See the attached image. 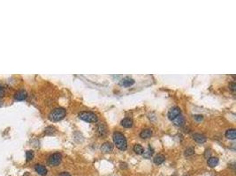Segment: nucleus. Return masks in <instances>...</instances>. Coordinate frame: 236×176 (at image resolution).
<instances>
[{
  "instance_id": "obj_1",
  "label": "nucleus",
  "mask_w": 236,
  "mask_h": 176,
  "mask_svg": "<svg viewBox=\"0 0 236 176\" xmlns=\"http://www.w3.org/2000/svg\"><path fill=\"white\" fill-rule=\"evenodd\" d=\"M112 138L118 149H120V151H126L127 148V142L125 136L121 132L115 131L112 135Z\"/></svg>"
},
{
  "instance_id": "obj_2",
  "label": "nucleus",
  "mask_w": 236,
  "mask_h": 176,
  "mask_svg": "<svg viewBox=\"0 0 236 176\" xmlns=\"http://www.w3.org/2000/svg\"><path fill=\"white\" fill-rule=\"evenodd\" d=\"M66 114V111L63 108H54L49 114V119L52 122H59L62 120Z\"/></svg>"
},
{
  "instance_id": "obj_3",
  "label": "nucleus",
  "mask_w": 236,
  "mask_h": 176,
  "mask_svg": "<svg viewBox=\"0 0 236 176\" xmlns=\"http://www.w3.org/2000/svg\"><path fill=\"white\" fill-rule=\"evenodd\" d=\"M79 117L87 122V123H95L97 122V116L96 114L93 112L90 111H82V112L79 113Z\"/></svg>"
},
{
  "instance_id": "obj_4",
  "label": "nucleus",
  "mask_w": 236,
  "mask_h": 176,
  "mask_svg": "<svg viewBox=\"0 0 236 176\" xmlns=\"http://www.w3.org/2000/svg\"><path fill=\"white\" fill-rule=\"evenodd\" d=\"M62 160V155L59 152H56L51 154L48 159V164L51 166H56L60 164Z\"/></svg>"
},
{
  "instance_id": "obj_5",
  "label": "nucleus",
  "mask_w": 236,
  "mask_h": 176,
  "mask_svg": "<svg viewBox=\"0 0 236 176\" xmlns=\"http://www.w3.org/2000/svg\"><path fill=\"white\" fill-rule=\"evenodd\" d=\"M180 114H181V110L179 107H173L169 111H168V114H167V116L168 118L173 121L174 120L177 116H179Z\"/></svg>"
},
{
  "instance_id": "obj_6",
  "label": "nucleus",
  "mask_w": 236,
  "mask_h": 176,
  "mask_svg": "<svg viewBox=\"0 0 236 176\" xmlns=\"http://www.w3.org/2000/svg\"><path fill=\"white\" fill-rule=\"evenodd\" d=\"M35 170L36 171V173L38 175L42 176H45L48 173L47 168L44 165H41V164H36L35 166Z\"/></svg>"
},
{
  "instance_id": "obj_7",
  "label": "nucleus",
  "mask_w": 236,
  "mask_h": 176,
  "mask_svg": "<svg viewBox=\"0 0 236 176\" xmlns=\"http://www.w3.org/2000/svg\"><path fill=\"white\" fill-rule=\"evenodd\" d=\"M193 139L196 143H198V144H203V143L206 142V140H207L206 137H205L204 135L201 134V133H195V134H193Z\"/></svg>"
},
{
  "instance_id": "obj_8",
  "label": "nucleus",
  "mask_w": 236,
  "mask_h": 176,
  "mask_svg": "<svg viewBox=\"0 0 236 176\" xmlns=\"http://www.w3.org/2000/svg\"><path fill=\"white\" fill-rule=\"evenodd\" d=\"M28 97V94L25 90H19L14 94V99L16 100H24Z\"/></svg>"
},
{
  "instance_id": "obj_9",
  "label": "nucleus",
  "mask_w": 236,
  "mask_h": 176,
  "mask_svg": "<svg viewBox=\"0 0 236 176\" xmlns=\"http://www.w3.org/2000/svg\"><path fill=\"white\" fill-rule=\"evenodd\" d=\"M135 84V80L129 77H126L124 79L120 81V85H122V86H126V87H128V86H131Z\"/></svg>"
},
{
  "instance_id": "obj_10",
  "label": "nucleus",
  "mask_w": 236,
  "mask_h": 176,
  "mask_svg": "<svg viewBox=\"0 0 236 176\" xmlns=\"http://www.w3.org/2000/svg\"><path fill=\"white\" fill-rule=\"evenodd\" d=\"M173 124L175 126H178V127H181L184 125L185 123V118L182 114H180L179 116H177L174 120H173Z\"/></svg>"
},
{
  "instance_id": "obj_11",
  "label": "nucleus",
  "mask_w": 236,
  "mask_h": 176,
  "mask_svg": "<svg viewBox=\"0 0 236 176\" xmlns=\"http://www.w3.org/2000/svg\"><path fill=\"white\" fill-rule=\"evenodd\" d=\"M112 150H113V144L110 142H105L101 146V151L104 153L110 152V151H112Z\"/></svg>"
},
{
  "instance_id": "obj_12",
  "label": "nucleus",
  "mask_w": 236,
  "mask_h": 176,
  "mask_svg": "<svg viewBox=\"0 0 236 176\" xmlns=\"http://www.w3.org/2000/svg\"><path fill=\"white\" fill-rule=\"evenodd\" d=\"M152 136V130L150 128H144L142 129L140 133V137L142 139H147L150 138Z\"/></svg>"
},
{
  "instance_id": "obj_13",
  "label": "nucleus",
  "mask_w": 236,
  "mask_h": 176,
  "mask_svg": "<svg viewBox=\"0 0 236 176\" xmlns=\"http://www.w3.org/2000/svg\"><path fill=\"white\" fill-rule=\"evenodd\" d=\"M225 137L231 140H234L236 138L235 128H229L225 131Z\"/></svg>"
},
{
  "instance_id": "obj_14",
  "label": "nucleus",
  "mask_w": 236,
  "mask_h": 176,
  "mask_svg": "<svg viewBox=\"0 0 236 176\" xmlns=\"http://www.w3.org/2000/svg\"><path fill=\"white\" fill-rule=\"evenodd\" d=\"M153 153H154L153 148H151V146H149L147 148V150H145L143 151V153H142V155L143 156V158H145V159H150L152 157Z\"/></svg>"
},
{
  "instance_id": "obj_15",
  "label": "nucleus",
  "mask_w": 236,
  "mask_h": 176,
  "mask_svg": "<svg viewBox=\"0 0 236 176\" xmlns=\"http://www.w3.org/2000/svg\"><path fill=\"white\" fill-rule=\"evenodd\" d=\"M207 163H208V166H209L210 167H215V166H217L218 164H219V159L216 158V157H210V158L208 159Z\"/></svg>"
},
{
  "instance_id": "obj_16",
  "label": "nucleus",
  "mask_w": 236,
  "mask_h": 176,
  "mask_svg": "<svg viewBox=\"0 0 236 176\" xmlns=\"http://www.w3.org/2000/svg\"><path fill=\"white\" fill-rule=\"evenodd\" d=\"M120 124L124 127V128H131L133 126V120L131 118H124Z\"/></svg>"
},
{
  "instance_id": "obj_17",
  "label": "nucleus",
  "mask_w": 236,
  "mask_h": 176,
  "mask_svg": "<svg viewBox=\"0 0 236 176\" xmlns=\"http://www.w3.org/2000/svg\"><path fill=\"white\" fill-rule=\"evenodd\" d=\"M153 160H154V163H155L156 165H161V164L165 160V158L164 155L158 154L157 156H155V158L153 159Z\"/></svg>"
},
{
  "instance_id": "obj_18",
  "label": "nucleus",
  "mask_w": 236,
  "mask_h": 176,
  "mask_svg": "<svg viewBox=\"0 0 236 176\" xmlns=\"http://www.w3.org/2000/svg\"><path fill=\"white\" fill-rule=\"evenodd\" d=\"M97 130H98V133H99L100 136H104L106 133V127L104 123H100L97 126Z\"/></svg>"
},
{
  "instance_id": "obj_19",
  "label": "nucleus",
  "mask_w": 236,
  "mask_h": 176,
  "mask_svg": "<svg viewBox=\"0 0 236 176\" xmlns=\"http://www.w3.org/2000/svg\"><path fill=\"white\" fill-rule=\"evenodd\" d=\"M133 149H134V151L138 155H142L143 151H144V149L141 144H135Z\"/></svg>"
},
{
  "instance_id": "obj_20",
  "label": "nucleus",
  "mask_w": 236,
  "mask_h": 176,
  "mask_svg": "<svg viewBox=\"0 0 236 176\" xmlns=\"http://www.w3.org/2000/svg\"><path fill=\"white\" fill-rule=\"evenodd\" d=\"M194 153H195V150H194L193 147H189L185 151V156L186 157H190V156L194 155Z\"/></svg>"
},
{
  "instance_id": "obj_21",
  "label": "nucleus",
  "mask_w": 236,
  "mask_h": 176,
  "mask_svg": "<svg viewBox=\"0 0 236 176\" xmlns=\"http://www.w3.org/2000/svg\"><path fill=\"white\" fill-rule=\"evenodd\" d=\"M34 151H26V159H27V161H30V160H33L34 158Z\"/></svg>"
},
{
  "instance_id": "obj_22",
  "label": "nucleus",
  "mask_w": 236,
  "mask_h": 176,
  "mask_svg": "<svg viewBox=\"0 0 236 176\" xmlns=\"http://www.w3.org/2000/svg\"><path fill=\"white\" fill-rule=\"evenodd\" d=\"M194 118H195V121H197V122H201V121H203L204 116L201 115V114H195V115H194Z\"/></svg>"
},
{
  "instance_id": "obj_23",
  "label": "nucleus",
  "mask_w": 236,
  "mask_h": 176,
  "mask_svg": "<svg viewBox=\"0 0 236 176\" xmlns=\"http://www.w3.org/2000/svg\"><path fill=\"white\" fill-rule=\"evenodd\" d=\"M210 154H211V151L210 149H206L204 152V158L205 159H209L210 157Z\"/></svg>"
},
{
  "instance_id": "obj_24",
  "label": "nucleus",
  "mask_w": 236,
  "mask_h": 176,
  "mask_svg": "<svg viewBox=\"0 0 236 176\" xmlns=\"http://www.w3.org/2000/svg\"><path fill=\"white\" fill-rule=\"evenodd\" d=\"M229 88L232 92H235L236 90V84L234 82H232L230 85H229Z\"/></svg>"
},
{
  "instance_id": "obj_25",
  "label": "nucleus",
  "mask_w": 236,
  "mask_h": 176,
  "mask_svg": "<svg viewBox=\"0 0 236 176\" xmlns=\"http://www.w3.org/2000/svg\"><path fill=\"white\" fill-rule=\"evenodd\" d=\"M5 88H4L3 86H1V85H0V98H2V97L5 95Z\"/></svg>"
},
{
  "instance_id": "obj_26",
  "label": "nucleus",
  "mask_w": 236,
  "mask_h": 176,
  "mask_svg": "<svg viewBox=\"0 0 236 176\" xmlns=\"http://www.w3.org/2000/svg\"><path fill=\"white\" fill-rule=\"evenodd\" d=\"M59 176H72L68 172H62V173H60L59 174Z\"/></svg>"
},
{
  "instance_id": "obj_27",
  "label": "nucleus",
  "mask_w": 236,
  "mask_h": 176,
  "mask_svg": "<svg viewBox=\"0 0 236 176\" xmlns=\"http://www.w3.org/2000/svg\"><path fill=\"white\" fill-rule=\"evenodd\" d=\"M120 167H121V168H126V167H127V166H126V164H125V163H124V164H123V163H120Z\"/></svg>"
},
{
  "instance_id": "obj_28",
  "label": "nucleus",
  "mask_w": 236,
  "mask_h": 176,
  "mask_svg": "<svg viewBox=\"0 0 236 176\" xmlns=\"http://www.w3.org/2000/svg\"><path fill=\"white\" fill-rule=\"evenodd\" d=\"M185 176H188V175H185Z\"/></svg>"
}]
</instances>
